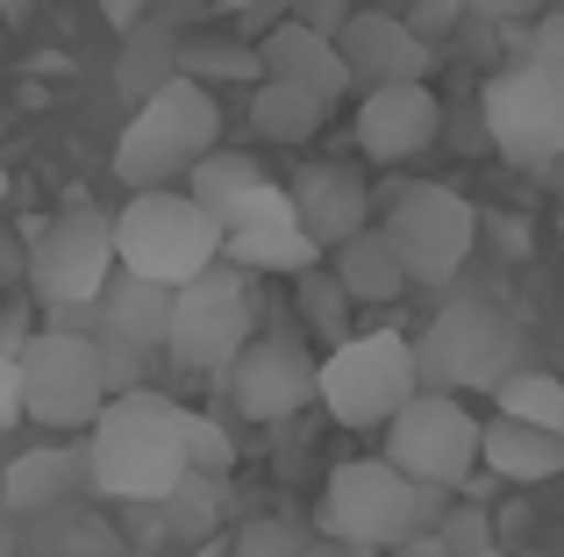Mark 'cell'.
<instances>
[{
    "label": "cell",
    "instance_id": "74e56055",
    "mask_svg": "<svg viewBox=\"0 0 564 557\" xmlns=\"http://www.w3.org/2000/svg\"><path fill=\"white\" fill-rule=\"evenodd\" d=\"M0 14H8V22H22V14H29V0H0Z\"/></svg>",
    "mask_w": 564,
    "mask_h": 557
},
{
    "label": "cell",
    "instance_id": "2e32d148",
    "mask_svg": "<svg viewBox=\"0 0 564 557\" xmlns=\"http://www.w3.org/2000/svg\"><path fill=\"white\" fill-rule=\"evenodd\" d=\"M336 51L350 65V86H400V79H429L436 51L414 36L400 14H350L336 29Z\"/></svg>",
    "mask_w": 564,
    "mask_h": 557
},
{
    "label": "cell",
    "instance_id": "30bf717a",
    "mask_svg": "<svg viewBox=\"0 0 564 557\" xmlns=\"http://www.w3.org/2000/svg\"><path fill=\"white\" fill-rule=\"evenodd\" d=\"M479 114H486V136H494V151L508 157V165H522V172H557L564 165V86L543 79L529 57L486 79Z\"/></svg>",
    "mask_w": 564,
    "mask_h": 557
},
{
    "label": "cell",
    "instance_id": "44dd1931",
    "mask_svg": "<svg viewBox=\"0 0 564 557\" xmlns=\"http://www.w3.org/2000/svg\"><path fill=\"white\" fill-rule=\"evenodd\" d=\"M322 265H329V278L350 293V307H386V301H400V293H408V272H400L386 229H358V237L336 243Z\"/></svg>",
    "mask_w": 564,
    "mask_h": 557
},
{
    "label": "cell",
    "instance_id": "f546056e",
    "mask_svg": "<svg viewBox=\"0 0 564 557\" xmlns=\"http://www.w3.org/2000/svg\"><path fill=\"white\" fill-rule=\"evenodd\" d=\"M529 65H536L543 79H557V86H564V8L536 14V36H529Z\"/></svg>",
    "mask_w": 564,
    "mask_h": 557
},
{
    "label": "cell",
    "instance_id": "9a60e30c",
    "mask_svg": "<svg viewBox=\"0 0 564 557\" xmlns=\"http://www.w3.org/2000/svg\"><path fill=\"white\" fill-rule=\"evenodd\" d=\"M443 129V100L429 94V79H400V86H365L358 100V151L379 165L422 157Z\"/></svg>",
    "mask_w": 564,
    "mask_h": 557
},
{
    "label": "cell",
    "instance_id": "ffe728a7",
    "mask_svg": "<svg viewBox=\"0 0 564 557\" xmlns=\"http://www.w3.org/2000/svg\"><path fill=\"white\" fill-rule=\"evenodd\" d=\"M479 465L500 472V479H514V487H536V479L564 472V436L529 429V422H514V415H494V422H479Z\"/></svg>",
    "mask_w": 564,
    "mask_h": 557
},
{
    "label": "cell",
    "instance_id": "e0dca14e",
    "mask_svg": "<svg viewBox=\"0 0 564 557\" xmlns=\"http://www.w3.org/2000/svg\"><path fill=\"white\" fill-rule=\"evenodd\" d=\"M286 194H293L301 229L322 243V258H329L336 243H350L358 229H372V186H365L350 165H307Z\"/></svg>",
    "mask_w": 564,
    "mask_h": 557
},
{
    "label": "cell",
    "instance_id": "8fae6325",
    "mask_svg": "<svg viewBox=\"0 0 564 557\" xmlns=\"http://www.w3.org/2000/svg\"><path fill=\"white\" fill-rule=\"evenodd\" d=\"M386 465H393L400 479H414V487H429V493H451V487H465L471 465H479V422H471L451 393H414V401L386 422Z\"/></svg>",
    "mask_w": 564,
    "mask_h": 557
},
{
    "label": "cell",
    "instance_id": "7402d4cb",
    "mask_svg": "<svg viewBox=\"0 0 564 557\" xmlns=\"http://www.w3.org/2000/svg\"><path fill=\"white\" fill-rule=\"evenodd\" d=\"M250 122H258L264 143H307L322 122H329V100L301 94V86H286V79H258V94H250Z\"/></svg>",
    "mask_w": 564,
    "mask_h": 557
},
{
    "label": "cell",
    "instance_id": "3957f363",
    "mask_svg": "<svg viewBox=\"0 0 564 557\" xmlns=\"http://www.w3.org/2000/svg\"><path fill=\"white\" fill-rule=\"evenodd\" d=\"M221 258V222L186 194V186H151L129 194V208L115 215V265L158 278V286H186Z\"/></svg>",
    "mask_w": 564,
    "mask_h": 557
},
{
    "label": "cell",
    "instance_id": "b9f144b4",
    "mask_svg": "<svg viewBox=\"0 0 564 557\" xmlns=\"http://www.w3.org/2000/svg\"><path fill=\"white\" fill-rule=\"evenodd\" d=\"M557 172H564V165H557Z\"/></svg>",
    "mask_w": 564,
    "mask_h": 557
},
{
    "label": "cell",
    "instance_id": "d6986e66",
    "mask_svg": "<svg viewBox=\"0 0 564 557\" xmlns=\"http://www.w3.org/2000/svg\"><path fill=\"white\" fill-rule=\"evenodd\" d=\"M165 329H172V286L115 265V278L100 286V301H94V329H86V336H115V343L158 358V350H165Z\"/></svg>",
    "mask_w": 564,
    "mask_h": 557
},
{
    "label": "cell",
    "instance_id": "d590c367",
    "mask_svg": "<svg viewBox=\"0 0 564 557\" xmlns=\"http://www.w3.org/2000/svg\"><path fill=\"white\" fill-rule=\"evenodd\" d=\"M293 22H307V29H322V36H336V29L350 22V0H301V14Z\"/></svg>",
    "mask_w": 564,
    "mask_h": 557
},
{
    "label": "cell",
    "instance_id": "5b68a950",
    "mask_svg": "<svg viewBox=\"0 0 564 557\" xmlns=\"http://www.w3.org/2000/svg\"><path fill=\"white\" fill-rule=\"evenodd\" d=\"M429 522V487L400 479L386 458H350L322 487V536L344 550H393Z\"/></svg>",
    "mask_w": 564,
    "mask_h": 557
},
{
    "label": "cell",
    "instance_id": "d4e9b609",
    "mask_svg": "<svg viewBox=\"0 0 564 557\" xmlns=\"http://www.w3.org/2000/svg\"><path fill=\"white\" fill-rule=\"evenodd\" d=\"M250 186H264V165H258L250 151H221V143H215V151H207L200 165L186 172V194L200 200V208L215 215V222H221V215H229L236 200L250 194Z\"/></svg>",
    "mask_w": 564,
    "mask_h": 557
},
{
    "label": "cell",
    "instance_id": "4fadbf2b",
    "mask_svg": "<svg viewBox=\"0 0 564 557\" xmlns=\"http://www.w3.org/2000/svg\"><path fill=\"white\" fill-rule=\"evenodd\" d=\"M221 265H236V272H286L293 278V272L322 265V243L301 229L286 186L264 179V186H250V194L221 215Z\"/></svg>",
    "mask_w": 564,
    "mask_h": 557
},
{
    "label": "cell",
    "instance_id": "ac0fdd59",
    "mask_svg": "<svg viewBox=\"0 0 564 557\" xmlns=\"http://www.w3.org/2000/svg\"><path fill=\"white\" fill-rule=\"evenodd\" d=\"M258 65H264V79H286V86H301V94L329 100V108L350 94V65H344V51H336V36H322V29H307V22H279L272 36L258 43Z\"/></svg>",
    "mask_w": 564,
    "mask_h": 557
},
{
    "label": "cell",
    "instance_id": "52a82bcc",
    "mask_svg": "<svg viewBox=\"0 0 564 557\" xmlns=\"http://www.w3.org/2000/svg\"><path fill=\"white\" fill-rule=\"evenodd\" d=\"M386 243H393L400 272H408V286H443V278L465 272L471 243H479V215H471L465 194H451V186H400L393 208H386Z\"/></svg>",
    "mask_w": 564,
    "mask_h": 557
},
{
    "label": "cell",
    "instance_id": "e575fe53",
    "mask_svg": "<svg viewBox=\"0 0 564 557\" xmlns=\"http://www.w3.org/2000/svg\"><path fill=\"white\" fill-rule=\"evenodd\" d=\"M465 14H486V22H536L543 0H465Z\"/></svg>",
    "mask_w": 564,
    "mask_h": 557
},
{
    "label": "cell",
    "instance_id": "7c38bea8",
    "mask_svg": "<svg viewBox=\"0 0 564 557\" xmlns=\"http://www.w3.org/2000/svg\"><path fill=\"white\" fill-rule=\"evenodd\" d=\"M29 278L51 307H94L100 286L115 278V215L65 208L29 251Z\"/></svg>",
    "mask_w": 564,
    "mask_h": 557
},
{
    "label": "cell",
    "instance_id": "f35d334b",
    "mask_svg": "<svg viewBox=\"0 0 564 557\" xmlns=\"http://www.w3.org/2000/svg\"><path fill=\"white\" fill-rule=\"evenodd\" d=\"M0 200H8V165H0Z\"/></svg>",
    "mask_w": 564,
    "mask_h": 557
},
{
    "label": "cell",
    "instance_id": "277c9868",
    "mask_svg": "<svg viewBox=\"0 0 564 557\" xmlns=\"http://www.w3.org/2000/svg\"><path fill=\"white\" fill-rule=\"evenodd\" d=\"M414 393H422L414 386V343L393 329H350L315 364V401L344 429H386Z\"/></svg>",
    "mask_w": 564,
    "mask_h": 557
},
{
    "label": "cell",
    "instance_id": "f1b7e54d",
    "mask_svg": "<svg viewBox=\"0 0 564 557\" xmlns=\"http://www.w3.org/2000/svg\"><path fill=\"white\" fill-rule=\"evenodd\" d=\"M180 436H186V465H193V472H221V479H229L236 444H229V429H221L215 415H193V407H186Z\"/></svg>",
    "mask_w": 564,
    "mask_h": 557
},
{
    "label": "cell",
    "instance_id": "6da1fadb",
    "mask_svg": "<svg viewBox=\"0 0 564 557\" xmlns=\"http://www.w3.org/2000/svg\"><path fill=\"white\" fill-rule=\"evenodd\" d=\"M186 407L165 401L158 386H129L94 415V444H86V479L108 501H165L186 472Z\"/></svg>",
    "mask_w": 564,
    "mask_h": 557
},
{
    "label": "cell",
    "instance_id": "5bb4252c",
    "mask_svg": "<svg viewBox=\"0 0 564 557\" xmlns=\"http://www.w3.org/2000/svg\"><path fill=\"white\" fill-rule=\"evenodd\" d=\"M315 364L322 358H307V343L293 329H272V336H250L221 379H229L236 415H250V422H293L307 401H315Z\"/></svg>",
    "mask_w": 564,
    "mask_h": 557
},
{
    "label": "cell",
    "instance_id": "836d02e7",
    "mask_svg": "<svg viewBox=\"0 0 564 557\" xmlns=\"http://www.w3.org/2000/svg\"><path fill=\"white\" fill-rule=\"evenodd\" d=\"M22 422V364L0 350V429H14Z\"/></svg>",
    "mask_w": 564,
    "mask_h": 557
},
{
    "label": "cell",
    "instance_id": "8d00e7d4",
    "mask_svg": "<svg viewBox=\"0 0 564 557\" xmlns=\"http://www.w3.org/2000/svg\"><path fill=\"white\" fill-rule=\"evenodd\" d=\"M100 8H108V22L122 29V36H129V29H137V0H100Z\"/></svg>",
    "mask_w": 564,
    "mask_h": 557
},
{
    "label": "cell",
    "instance_id": "603a6c76",
    "mask_svg": "<svg viewBox=\"0 0 564 557\" xmlns=\"http://www.w3.org/2000/svg\"><path fill=\"white\" fill-rule=\"evenodd\" d=\"M122 94L129 100H151L165 79H180V29L158 14V22H137L129 29V51H122Z\"/></svg>",
    "mask_w": 564,
    "mask_h": 557
},
{
    "label": "cell",
    "instance_id": "484cf974",
    "mask_svg": "<svg viewBox=\"0 0 564 557\" xmlns=\"http://www.w3.org/2000/svg\"><path fill=\"white\" fill-rule=\"evenodd\" d=\"M494 401H500V415L564 436V379L557 372H522V364H514V372L494 386Z\"/></svg>",
    "mask_w": 564,
    "mask_h": 557
},
{
    "label": "cell",
    "instance_id": "60d3db41",
    "mask_svg": "<svg viewBox=\"0 0 564 557\" xmlns=\"http://www.w3.org/2000/svg\"><path fill=\"white\" fill-rule=\"evenodd\" d=\"M479 557H500V550H479Z\"/></svg>",
    "mask_w": 564,
    "mask_h": 557
},
{
    "label": "cell",
    "instance_id": "9c48e42d",
    "mask_svg": "<svg viewBox=\"0 0 564 557\" xmlns=\"http://www.w3.org/2000/svg\"><path fill=\"white\" fill-rule=\"evenodd\" d=\"M514 372V329L486 301H451L429 336L414 343V386L451 393V386H500Z\"/></svg>",
    "mask_w": 564,
    "mask_h": 557
},
{
    "label": "cell",
    "instance_id": "83f0119b",
    "mask_svg": "<svg viewBox=\"0 0 564 557\" xmlns=\"http://www.w3.org/2000/svg\"><path fill=\"white\" fill-rule=\"evenodd\" d=\"M293 293H301V321L315 336H336L344 343L350 336V293L329 278V265H307V272H293Z\"/></svg>",
    "mask_w": 564,
    "mask_h": 557
},
{
    "label": "cell",
    "instance_id": "4316f807",
    "mask_svg": "<svg viewBox=\"0 0 564 557\" xmlns=\"http://www.w3.org/2000/svg\"><path fill=\"white\" fill-rule=\"evenodd\" d=\"M158 507H172V529L207 536V529H215V522L229 515L236 501H229V479H221V472H193V465H186V472H180V487H172Z\"/></svg>",
    "mask_w": 564,
    "mask_h": 557
},
{
    "label": "cell",
    "instance_id": "ba28073f",
    "mask_svg": "<svg viewBox=\"0 0 564 557\" xmlns=\"http://www.w3.org/2000/svg\"><path fill=\"white\" fill-rule=\"evenodd\" d=\"M258 336V307H250V286L236 278V265H207L200 278L172 286V329L165 350L186 364V372H229L236 350Z\"/></svg>",
    "mask_w": 564,
    "mask_h": 557
},
{
    "label": "cell",
    "instance_id": "1f68e13d",
    "mask_svg": "<svg viewBox=\"0 0 564 557\" xmlns=\"http://www.w3.org/2000/svg\"><path fill=\"white\" fill-rule=\"evenodd\" d=\"M479 550H494L486 544V515L479 507H465L457 522H443V557H479Z\"/></svg>",
    "mask_w": 564,
    "mask_h": 557
},
{
    "label": "cell",
    "instance_id": "4dcf8cb0",
    "mask_svg": "<svg viewBox=\"0 0 564 557\" xmlns=\"http://www.w3.org/2000/svg\"><path fill=\"white\" fill-rule=\"evenodd\" d=\"M94 350H100V372H108V393H129V386H143V350L115 343V336H94Z\"/></svg>",
    "mask_w": 564,
    "mask_h": 557
},
{
    "label": "cell",
    "instance_id": "7a4b0ae2",
    "mask_svg": "<svg viewBox=\"0 0 564 557\" xmlns=\"http://www.w3.org/2000/svg\"><path fill=\"white\" fill-rule=\"evenodd\" d=\"M221 143V108L200 79H165L151 100H137L129 129L115 136V179L129 194H151V186H180L193 165Z\"/></svg>",
    "mask_w": 564,
    "mask_h": 557
},
{
    "label": "cell",
    "instance_id": "8992f818",
    "mask_svg": "<svg viewBox=\"0 0 564 557\" xmlns=\"http://www.w3.org/2000/svg\"><path fill=\"white\" fill-rule=\"evenodd\" d=\"M22 364V422H43V429H94V415L115 401L108 372H100L94 336L79 329H43L14 350Z\"/></svg>",
    "mask_w": 564,
    "mask_h": 557
},
{
    "label": "cell",
    "instance_id": "ab89813d",
    "mask_svg": "<svg viewBox=\"0 0 564 557\" xmlns=\"http://www.w3.org/2000/svg\"><path fill=\"white\" fill-rule=\"evenodd\" d=\"M172 8H193V0H172Z\"/></svg>",
    "mask_w": 564,
    "mask_h": 557
},
{
    "label": "cell",
    "instance_id": "cb8c5ba5",
    "mask_svg": "<svg viewBox=\"0 0 564 557\" xmlns=\"http://www.w3.org/2000/svg\"><path fill=\"white\" fill-rule=\"evenodd\" d=\"M72 487V450L43 444V450H22V458L8 465V479H0V501L14 507V515H36V507H57Z\"/></svg>",
    "mask_w": 564,
    "mask_h": 557
},
{
    "label": "cell",
    "instance_id": "d6a6232c",
    "mask_svg": "<svg viewBox=\"0 0 564 557\" xmlns=\"http://www.w3.org/2000/svg\"><path fill=\"white\" fill-rule=\"evenodd\" d=\"M457 14H465V0H414V22H408V29L429 43V36H443V29H451Z\"/></svg>",
    "mask_w": 564,
    "mask_h": 557
}]
</instances>
